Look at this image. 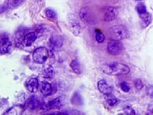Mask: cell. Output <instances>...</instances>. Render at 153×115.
<instances>
[{
	"label": "cell",
	"instance_id": "19",
	"mask_svg": "<svg viewBox=\"0 0 153 115\" xmlns=\"http://www.w3.org/2000/svg\"><path fill=\"white\" fill-rule=\"evenodd\" d=\"M24 1V0H8L7 1V4L8 5V8H10V9H14V8H16L20 5H22Z\"/></svg>",
	"mask_w": 153,
	"mask_h": 115
},
{
	"label": "cell",
	"instance_id": "29",
	"mask_svg": "<svg viewBox=\"0 0 153 115\" xmlns=\"http://www.w3.org/2000/svg\"><path fill=\"white\" fill-rule=\"evenodd\" d=\"M8 5L7 4V3H5L3 5H2L1 6V9H0V12H1V14L3 13L4 12H5L6 10H7L8 9Z\"/></svg>",
	"mask_w": 153,
	"mask_h": 115
},
{
	"label": "cell",
	"instance_id": "2",
	"mask_svg": "<svg viewBox=\"0 0 153 115\" xmlns=\"http://www.w3.org/2000/svg\"><path fill=\"white\" fill-rule=\"evenodd\" d=\"M127 28L123 25H116L110 28L107 32L108 38L113 41H120L129 37Z\"/></svg>",
	"mask_w": 153,
	"mask_h": 115
},
{
	"label": "cell",
	"instance_id": "28",
	"mask_svg": "<svg viewBox=\"0 0 153 115\" xmlns=\"http://www.w3.org/2000/svg\"><path fill=\"white\" fill-rule=\"evenodd\" d=\"M146 93H147V95H148V96L153 99V86L152 85H150V86L146 88Z\"/></svg>",
	"mask_w": 153,
	"mask_h": 115
},
{
	"label": "cell",
	"instance_id": "22",
	"mask_svg": "<svg viewBox=\"0 0 153 115\" xmlns=\"http://www.w3.org/2000/svg\"><path fill=\"white\" fill-rule=\"evenodd\" d=\"M136 9H137V12L139 14H142L147 12L146 5L144 3H139L137 5Z\"/></svg>",
	"mask_w": 153,
	"mask_h": 115
},
{
	"label": "cell",
	"instance_id": "3",
	"mask_svg": "<svg viewBox=\"0 0 153 115\" xmlns=\"http://www.w3.org/2000/svg\"><path fill=\"white\" fill-rule=\"evenodd\" d=\"M49 56V52L45 48H38L35 50L33 54V58L35 63L42 64L45 63Z\"/></svg>",
	"mask_w": 153,
	"mask_h": 115
},
{
	"label": "cell",
	"instance_id": "20",
	"mask_svg": "<svg viewBox=\"0 0 153 115\" xmlns=\"http://www.w3.org/2000/svg\"><path fill=\"white\" fill-rule=\"evenodd\" d=\"M70 67H71L73 71L76 73H81V68L80 65H79V61L76 60H73L72 61V62L70 63Z\"/></svg>",
	"mask_w": 153,
	"mask_h": 115
},
{
	"label": "cell",
	"instance_id": "30",
	"mask_svg": "<svg viewBox=\"0 0 153 115\" xmlns=\"http://www.w3.org/2000/svg\"><path fill=\"white\" fill-rule=\"evenodd\" d=\"M149 110L150 112H151V113H153V105L151 106V107H150V108H149Z\"/></svg>",
	"mask_w": 153,
	"mask_h": 115
},
{
	"label": "cell",
	"instance_id": "1",
	"mask_svg": "<svg viewBox=\"0 0 153 115\" xmlns=\"http://www.w3.org/2000/svg\"><path fill=\"white\" fill-rule=\"evenodd\" d=\"M102 71L108 76L126 75L129 72V68L125 64L112 62L104 65Z\"/></svg>",
	"mask_w": 153,
	"mask_h": 115
},
{
	"label": "cell",
	"instance_id": "26",
	"mask_svg": "<svg viewBox=\"0 0 153 115\" xmlns=\"http://www.w3.org/2000/svg\"><path fill=\"white\" fill-rule=\"evenodd\" d=\"M121 88L125 93H128L130 91V87L125 82H123L121 83Z\"/></svg>",
	"mask_w": 153,
	"mask_h": 115
},
{
	"label": "cell",
	"instance_id": "7",
	"mask_svg": "<svg viewBox=\"0 0 153 115\" xmlns=\"http://www.w3.org/2000/svg\"><path fill=\"white\" fill-rule=\"evenodd\" d=\"M63 38L59 35L52 36L50 39V46L52 49L54 51H58L63 46Z\"/></svg>",
	"mask_w": 153,
	"mask_h": 115
},
{
	"label": "cell",
	"instance_id": "18",
	"mask_svg": "<svg viewBox=\"0 0 153 115\" xmlns=\"http://www.w3.org/2000/svg\"><path fill=\"white\" fill-rule=\"evenodd\" d=\"M71 102L75 105H81L83 104V100L81 94L78 92H75L73 94L71 99Z\"/></svg>",
	"mask_w": 153,
	"mask_h": 115
},
{
	"label": "cell",
	"instance_id": "12",
	"mask_svg": "<svg viewBox=\"0 0 153 115\" xmlns=\"http://www.w3.org/2000/svg\"><path fill=\"white\" fill-rule=\"evenodd\" d=\"M40 91L43 95L48 96L52 93V85L47 81H43L40 85Z\"/></svg>",
	"mask_w": 153,
	"mask_h": 115
},
{
	"label": "cell",
	"instance_id": "6",
	"mask_svg": "<svg viewBox=\"0 0 153 115\" xmlns=\"http://www.w3.org/2000/svg\"><path fill=\"white\" fill-rule=\"evenodd\" d=\"M104 11V20L105 21H111L115 19L117 15V10L112 7H105L103 9Z\"/></svg>",
	"mask_w": 153,
	"mask_h": 115
},
{
	"label": "cell",
	"instance_id": "9",
	"mask_svg": "<svg viewBox=\"0 0 153 115\" xmlns=\"http://www.w3.org/2000/svg\"><path fill=\"white\" fill-rule=\"evenodd\" d=\"M80 16L81 19L86 23H93L94 19L93 15L87 8H82L80 12Z\"/></svg>",
	"mask_w": 153,
	"mask_h": 115
},
{
	"label": "cell",
	"instance_id": "8",
	"mask_svg": "<svg viewBox=\"0 0 153 115\" xmlns=\"http://www.w3.org/2000/svg\"><path fill=\"white\" fill-rule=\"evenodd\" d=\"M98 88L101 93L107 95H110L113 90V88L105 80H100L98 82Z\"/></svg>",
	"mask_w": 153,
	"mask_h": 115
},
{
	"label": "cell",
	"instance_id": "31",
	"mask_svg": "<svg viewBox=\"0 0 153 115\" xmlns=\"http://www.w3.org/2000/svg\"><path fill=\"white\" fill-rule=\"evenodd\" d=\"M137 1H142V0H137Z\"/></svg>",
	"mask_w": 153,
	"mask_h": 115
},
{
	"label": "cell",
	"instance_id": "27",
	"mask_svg": "<svg viewBox=\"0 0 153 115\" xmlns=\"http://www.w3.org/2000/svg\"><path fill=\"white\" fill-rule=\"evenodd\" d=\"M46 16L50 19H53L55 18L56 16V14L54 11H53L52 10H46Z\"/></svg>",
	"mask_w": 153,
	"mask_h": 115
},
{
	"label": "cell",
	"instance_id": "14",
	"mask_svg": "<svg viewBox=\"0 0 153 115\" xmlns=\"http://www.w3.org/2000/svg\"><path fill=\"white\" fill-rule=\"evenodd\" d=\"M70 29L72 33L75 35H79L81 33V26L79 22L76 20H73L72 19L70 22Z\"/></svg>",
	"mask_w": 153,
	"mask_h": 115
},
{
	"label": "cell",
	"instance_id": "11",
	"mask_svg": "<svg viewBox=\"0 0 153 115\" xmlns=\"http://www.w3.org/2000/svg\"><path fill=\"white\" fill-rule=\"evenodd\" d=\"M140 25L142 28H146L151 24L152 20V17L151 14L146 12L142 14H140Z\"/></svg>",
	"mask_w": 153,
	"mask_h": 115
},
{
	"label": "cell",
	"instance_id": "21",
	"mask_svg": "<svg viewBox=\"0 0 153 115\" xmlns=\"http://www.w3.org/2000/svg\"><path fill=\"white\" fill-rule=\"evenodd\" d=\"M105 35L99 30H96V40L98 43H103L105 40Z\"/></svg>",
	"mask_w": 153,
	"mask_h": 115
},
{
	"label": "cell",
	"instance_id": "5",
	"mask_svg": "<svg viewBox=\"0 0 153 115\" xmlns=\"http://www.w3.org/2000/svg\"><path fill=\"white\" fill-rule=\"evenodd\" d=\"M11 44L12 43L7 35L6 34H2L1 35V40H0V50H1V54H6L9 52Z\"/></svg>",
	"mask_w": 153,
	"mask_h": 115
},
{
	"label": "cell",
	"instance_id": "10",
	"mask_svg": "<svg viewBox=\"0 0 153 115\" xmlns=\"http://www.w3.org/2000/svg\"><path fill=\"white\" fill-rule=\"evenodd\" d=\"M26 107L30 110H35L40 106V102L39 100L36 97L33 96L29 98L26 104Z\"/></svg>",
	"mask_w": 153,
	"mask_h": 115
},
{
	"label": "cell",
	"instance_id": "4",
	"mask_svg": "<svg viewBox=\"0 0 153 115\" xmlns=\"http://www.w3.org/2000/svg\"><path fill=\"white\" fill-rule=\"evenodd\" d=\"M107 50L108 52L112 55H119L123 51V44L119 42V41H113V42L108 44Z\"/></svg>",
	"mask_w": 153,
	"mask_h": 115
},
{
	"label": "cell",
	"instance_id": "23",
	"mask_svg": "<svg viewBox=\"0 0 153 115\" xmlns=\"http://www.w3.org/2000/svg\"><path fill=\"white\" fill-rule=\"evenodd\" d=\"M123 110H124L125 113L127 114H135V110H133V108L129 105H125L124 108H123Z\"/></svg>",
	"mask_w": 153,
	"mask_h": 115
},
{
	"label": "cell",
	"instance_id": "16",
	"mask_svg": "<svg viewBox=\"0 0 153 115\" xmlns=\"http://www.w3.org/2000/svg\"><path fill=\"white\" fill-rule=\"evenodd\" d=\"M37 39V35L35 33H29L25 37V38L24 40V46L29 47L33 44L35 41Z\"/></svg>",
	"mask_w": 153,
	"mask_h": 115
},
{
	"label": "cell",
	"instance_id": "24",
	"mask_svg": "<svg viewBox=\"0 0 153 115\" xmlns=\"http://www.w3.org/2000/svg\"><path fill=\"white\" fill-rule=\"evenodd\" d=\"M107 102L108 105L110 106V107H113V106H115L118 104L119 101L116 98H110L107 100Z\"/></svg>",
	"mask_w": 153,
	"mask_h": 115
},
{
	"label": "cell",
	"instance_id": "15",
	"mask_svg": "<svg viewBox=\"0 0 153 115\" xmlns=\"http://www.w3.org/2000/svg\"><path fill=\"white\" fill-rule=\"evenodd\" d=\"M43 76L46 79H52L54 76V70L53 67L47 65H46L43 70Z\"/></svg>",
	"mask_w": 153,
	"mask_h": 115
},
{
	"label": "cell",
	"instance_id": "25",
	"mask_svg": "<svg viewBox=\"0 0 153 115\" xmlns=\"http://www.w3.org/2000/svg\"><path fill=\"white\" fill-rule=\"evenodd\" d=\"M134 86L136 88V89L138 90H140L143 87V82L139 79H137L134 81Z\"/></svg>",
	"mask_w": 153,
	"mask_h": 115
},
{
	"label": "cell",
	"instance_id": "17",
	"mask_svg": "<svg viewBox=\"0 0 153 115\" xmlns=\"http://www.w3.org/2000/svg\"><path fill=\"white\" fill-rule=\"evenodd\" d=\"M61 105H62V99L61 98H58L49 102L47 104L45 105V108L51 110V109H56L60 107Z\"/></svg>",
	"mask_w": 153,
	"mask_h": 115
},
{
	"label": "cell",
	"instance_id": "13",
	"mask_svg": "<svg viewBox=\"0 0 153 115\" xmlns=\"http://www.w3.org/2000/svg\"><path fill=\"white\" fill-rule=\"evenodd\" d=\"M38 88V81L36 78H32L27 83V88L31 93L37 92Z\"/></svg>",
	"mask_w": 153,
	"mask_h": 115
}]
</instances>
